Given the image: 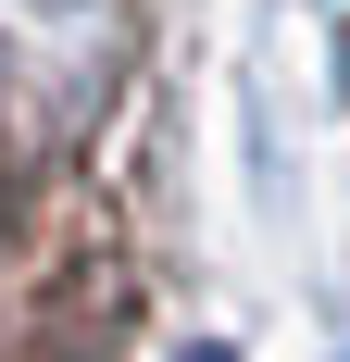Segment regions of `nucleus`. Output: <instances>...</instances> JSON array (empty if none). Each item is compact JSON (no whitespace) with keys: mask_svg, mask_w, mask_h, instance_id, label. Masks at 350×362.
<instances>
[{"mask_svg":"<svg viewBox=\"0 0 350 362\" xmlns=\"http://www.w3.org/2000/svg\"><path fill=\"white\" fill-rule=\"evenodd\" d=\"M188 362H225V350H188Z\"/></svg>","mask_w":350,"mask_h":362,"instance_id":"obj_1","label":"nucleus"}]
</instances>
